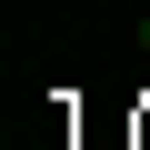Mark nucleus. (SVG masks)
I'll return each mask as SVG.
<instances>
[{
  "label": "nucleus",
  "mask_w": 150,
  "mask_h": 150,
  "mask_svg": "<svg viewBox=\"0 0 150 150\" xmlns=\"http://www.w3.org/2000/svg\"><path fill=\"white\" fill-rule=\"evenodd\" d=\"M140 50H150V20H140Z\"/></svg>",
  "instance_id": "obj_1"
}]
</instances>
